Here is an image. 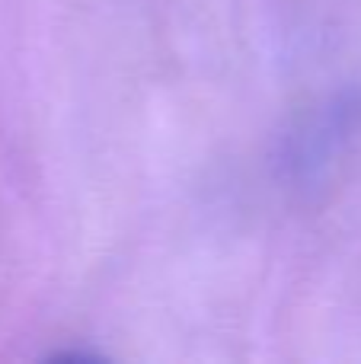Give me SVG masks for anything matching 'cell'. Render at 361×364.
<instances>
[]
</instances>
